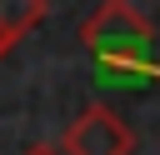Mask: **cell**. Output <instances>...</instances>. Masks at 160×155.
<instances>
[{
	"mask_svg": "<svg viewBox=\"0 0 160 155\" xmlns=\"http://www.w3.org/2000/svg\"><path fill=\"white\" fill-rule=\"evenodd\" d=\"M80 45L100 70H145L150 65V20L130 5V0H105L85 25H80Z\"/></svg>",
	"mask_w": 160,
	"mask_h": 155,
	"instance_id": "obj_1",
	"label": "cell"
},
{
	"mask_svg": "<svg viewBox=\"0 0 160 155\" xmlns=\"http://www.w3.org/2000/svg\"><path fill=\"white\" fill-rule=\"evenodd\" d=\"M60 150H65V155H130V150H135V130H130L110 105H85V110L65 125Z\"/></svg>",
	"mask_w": 160,
	"mask_h": 155,
	"instance_id": "obj_2",
	"label": "cell"
},
{
	"mask_svg": "<svg viewBox=\"0 0 160 155\" xmlns=\"http://www.w3.org/2000/svg\"><path fill=\"white\" fill-rule=\"evenodd\" d=\"M45 0H0V30H10L15 40H25L40 20H45Z\"/></svg>",
	"mask_w": 160,
	"mask_h": 155,
	"instance_id": "obj_3",
	"label": "cell"
},
{
	"mask_svg": "<svg viewBox=\"0 0 160 155\" xmlns=\"http://www.w3.org/2000/svg\"><path fill=\"white\" fill-rule=\"evenodd\" d=\"M25 155H65V150H55V145H35V150H25Z\"/></svg>",
	"mask_w": 160,
	"mask_h": 155,
	"instance_id": "obj_4",
	"label": "cell"
}]
</instances>
